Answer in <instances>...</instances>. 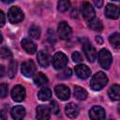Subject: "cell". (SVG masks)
I'll return each instance as SVG.
<instances>
[{"label": "cell", "instance_id": "cell-1", "mask_svg": "<svg viewBox=\"0 0 120 120\" xmlns=\"http://www.w3.org/2000/svg\"><path fill=\"white\" fill-rule=\"evenodd\" d=\"M107 82H108L107 76L105 75V73L99 71V72H97L93 76V78L90 82V87L95 91H98V90L102 89L107 84Z\"/></svg>", "mask_w": 120, "mask_h": 120}, {"label": "cell", "instance_id": "cell-2", "mask_svg": "<svg viewBox=\"0 0 120 120\" xmlns=\"http://www.w3.org/2000/svg\"><path fill=\"white\" fill-rule=\"evenodd\" d=\"M68 65V56L61 52H56L52 57V66L55 69H63Z\"/></svg>", "mask_w": 120, "mask_h": 120}, {"label": "cell", "instance_id": "cell-3", "mask_svg": "<svg viewBox=\"0 0 120 120\" xmlns=\"http://www.w3.org/2000/svg\"><path fill=\"white\" fill-rule=\"evenodd\" d=\"M8 18L11 23H18L23 20V12L18 7H11L8 10Z\"/></svg>", "mask_w": 120, "mask_h": 120}, {"label": "cell", "instance_id": "cell-4", "mask_svg": "<svg viewBox=\"0 0 120 120\" xmlns=\"http://www.w3.org/2000/svg\"><path fill=\"white\" fill-rule=\"evenodd\" d=\"M112 54L111 52L106 50V49H102L99 52H98V62L101 66V68H103L104 69H108L112 64Z\"/></svg>", "mask_w": 120, "mask_h": 120}, {"label": "cell", "instance_id": "cell-5", "mask_svg": "<svg viewBox=\"0 0 120 120\" xmlns=\"http://www.w3.org/2000/svg\"><path fill=\"white\" fill-rule=\"evenodd\" d=\"M82 51L87 58V60L91 63H93L96 58H97V52L96 49L87 41L85 40L84 42H82Z\"/></svg>", "mask_w": 120, "mask_h": 120}, {"label": "cell", "instance_id": "cell-6", "mask_svg": "<svg viewBox=\"0 0 120 120\" xmlns=\"http://www.w3.org/2000/svg\"><path fill=\"white\" fill-rule=\"evenodd\" d=\"M22 73L25 77H32L36 72V65L32 60H27L22 64Z\"/></svg>", "mask_w": 120, "mask_h": 120}, {"label": "cell", "instance_id": "cell-7", "mask_svg": "<svg viewBox=\"0 0 120 120\" xmlns=\"http://www.w3.org/2000/svg\"><path fill=\"white\" fill-rule=\"evenodd\" d=\"M58 35L61 39H68L71 36V28L66 22H61L58 24Z\"/></svg>", "mask_w": 120, "mask_h": 120}, {"label": "cell", "instance_id": "cell-8", "mask_svg": "<svg viewBox=\"0 0 120 120\" xmlns=\"http://www.w3.org/2000/svg\"><path fill=\"white\" fill-rule=\"evenodd\" d=\"M11 97H12L13 100H15L17 102L22 101L25 98V89H24V87L20 85V84L14 86L13 89L11 90Z\"/></svg>", "mask_w": 120, "mask_h": 120}, {"label": "cell", "instance_id": "cell-9", "mask_svg": "<svg viewBox=\"0 0 120 120\" xmlns=\"http://www.w3.org/2000/svg\"><path fill=\"white\" fill-rule=\"evenodd\" d=\"M54 91H55L56 96L61 100H67L70 97V90H69V88L68 86L64 85V84L56 85L55 88H54Z\"/></svg>", "mask_w": 120, "mask_h": 120}, {"label": "cell", "instance_id": "cell-10", "mask_svg": "<svg viewBox=\"0 0 120 120\" xmlns=\"http://www.w3.org/2000/svg\"><path fill=\"white\" fill-rule=\"evenodd\" d=\"M51 107L46 105H39L37 107V118L39 120H47L51 116Z\"/></svg>", "mask_w": 120, "mask_h": 120}, {"label": "cell", "instance_id": "cell-11", "mask_svg": "<svg viewBox=\"0 0 120 120\" xmlns=\"http://www.w3.org/2000/svg\"><path fill=\"white\" fill-rule=\"evenodd\" d=\"M81 11H82V15L86 20L90 21L95 17V10H94L93 7L90 5V3H88V2H84L82 5Z\"/></svg>", "mask_w": 120, "mask_h": 120}, {"label": "cell", "instance_id": "cell-12", "mask_svg": "<svg viewBox=\"0 0 120 120\" xmlns=\"http://www.w3.org/2000/svg\"><path fill=\"white\" fill-rule=\"evenodd\" d=\"M75 73L80 79L85 80L91 75V70L86 65L81 64L75 67Z\"/></svg>", "mask_w": 120, "mask_h": 120}, {"label": "cell", "instance_id": "cell-13", "mask_svg": "<svg viewBox=\"0 0 120 120\" xmlns=\"http://www.w3.org/2000/svg\"><path fill=\"white\" fill-rule=\"evenodd\" d=\"M105 15L110 19H117L120 16V9L112 4H108L105 8Z\"/></svg>", "mask_w": 120, "mask_h": 120}, {"label": "cell", "instance_id": "cell-14", "mask_svg": "<svg viewBox=\"0 0 120 120\" xmlns=\"http://www.w3.org/2000/svg\"><path fill=\"white\" fill-rule=\"evenodd\" d=\"M89 116L91 119H104L105 118V110L100 106H94L89 111Z\"/></svg>", "mask_w": 120, "mask_h": 120}, {"label": "cell", "instance_id": "cell-15", "mask_svg": "<svg viewBox=\"0 0 120 120\" xmlns=\"http://www.w3.org/2000/svg\"><path fill=\"white\" fill-rule=\"evenodd\" d=\"M38 64L42 68H47L50 64V55L46 51H39L37 55Z\"/></svg>", "mask_w": 120, "mask_h": 120}, {"label": "cell", "instance_id": "cell-16", "mask_svg": "<svg viewBox=\"0 0 120 120\" xmlns=\"http://www.w3.org/2000/svg\"><path fill=\"white\" fill-rule=\"evenodd\" d=\"M22 47L27 53H30V54H33L37 52L36 44L29 38H23L22 40Z\"/></svg>", "mask_w": 120, "mask_h": 120}, {"label": "cell", "instance_id": "cell-17", "mask_svg": "<svg viewBox=\"0 0 120 120\" xmlns=\"http://www.w3.org/2000/svg\"><path fill=\"white\" fill-rule=\"evenodd\" d=\"M65 112H66L67 116H68L69 118H75L79 114V107L75 103L70 102L66 106Z\"/></svg>", "mask_w": 120, "mask_h": 120}, {"label": "cell", "instance_id": "cell-18", "mask_svg": "<svg viewBox=\"0 0 120 120\" xmlns=\"http://www.w3.org/2000/svg\"><path fill=\"white\" fill-rule=\"evenodd\" d=\"M10 114L12 116V118L16 119V120H19V119H22L24 117L25 115V109L22 107V106H15L11 109L10 111Z\"/></svg>", "mask_w": 120, "mask_h": 120}, {"label": "cell", "instance_id": "cell-19", "mask_svg": "<svg viewBox=\"0 0 120 120\" xmlns=\"http://www.w3.org/2000/svg\"><path fill=\"white\" fill-rule=\"evenodd\" d=\"M49 82L48 78L42 73V72H38L35 76H34V82L36 85L38 86H43L45 84H47Z\"/></svg>", "mask_w": 120, "mask_h": 120}, {"label": "cell", "instance_id": "cell-20", "mask_svg": "<svg viewBox=\"0 0 120 120\" xmlns=\"http://www.w3.org/2000/svg\"><path fill=\"white\" fill-rule=\"evenodd\" d=\"M109 97L112 100H120V85H112L109 90Z\"/></svg>", "mask_w": 120, "mask_h": 120}, {"label": "cell", "instance_id": "cell-21", "mask_svg": "<svg viewBox=\"0 0 120 120\" xmlns=\"http://www.w3.org/2000/svg\"><path fill=\"white\" fill-rule=\"evenodd\" d=\"M88 25H89L90 29H92L93 31L100 32L103 29V24H102L101 21L98 19H96V18H93L92 20H90Z\"/></svg>", "mask_w": 120, "mask_h": 120}, {"label": "cell", "instance_id": "cell-22", "mask_svg": "<svg viewBox=\"0 0 120 120\" xmlns=\"http://www.w3.org/2000/svg\"><path fill=\"white\" fill-rule=\"evenodd\" d=\"M74 97L79 100H84L87 98V92L81 86H74Z\"/></svg>", "mask_w": 120, "mask_h": 120}, {"label": "cell", "instance_id": "cell-23", "mask_svg": "<svg viewBox=\"0 0 120 120\" xmlns=\"http://www.w3.org/2000/svg\"><path fill=\"white\" fill-rule=\"evenodd\" d=\"M38 98L42 100V101H46V100H49L51 98H52V91L45 87V88H42L39 90V92L38 93Z\"/></svg>", "mask_w": 120, "mask_h": 120}, {"label": "cell", "instance_id": "cell-24", "mask_svg": "<svg viewBox=\"0 0 120 120\" xmlns=\"http://www.w3.org/2000/svg\"><path fill=\"white\" fill-rule=\"evenodd\" d=\"M110 43L112 45L113 48H120V34L119 33H113L109 38Z\"/></svg>", "mask_w": 120, "mask_h": 120}, {"label": "cell", "instance_id": "cell-25", "mask_svg": "<svg viewBox=\"0 0 120 120\" xmlns=\"http://www.w3.org/2000/svg\"><path fill=\"white\" fill-rule=\"evenodd\" d=\"M57 8L60 12H66L70 8L69 0H59L57 4Z\"/></svg>", "mask_w": 120, "mask_h": 120}, {"label": "cell", "instance_id": "cell-26", "mask_svg": "<svg viewBox=\"0 0 120 120\" xmlns=\"http://www.w3.org/2000/svg\"><path fill=\"white\" fill-rule=\"evenodd\" d=\"M29 36L34 39L39 38V37H40V28L37 25H32L29 28Z\"/></svg>", "mask_w": 120, "mask_h": 120}, {"label": "cell", "instance_id": "cell-27", "mask_svg": "<svg viewBox=\"0 0 120 120\" xmlns=\"http://www.w3.org/2000/svg\"><path fill=\"white\" fill-rule=\"evenodd\" d=\"M0 55H1V57L3 59H10L12 57V53H11L10 50L8 49V48H6V47L1 48V50H0Z\"/></svg>", "mask_w": 120, "mask_h": 120}, {"label": "cell", "instance_id": "cell-28", "mask_svg": "<svg viewBox=\"0 0 120 120\" xmlns=\"http://www.w3.org/2000/svg\"><path fill=\"white\" fill-rule=\"evenodd\" d=\"M16 68H17V63L15 61H11L10 64H9V66H8V75H9L10 78H13L15 76L16 69H17Z\"/></svg>", "mask_w": 120, "mask_h": 120}, {"label": "cell", "instance_id": "cell-29", "mask_svg": "<svg viewBox=\"0 0 120 120\" xmlns=\"http://www.w3.org/2000/svg\"><path fill=\"white\" fill-rule=\"evenodd\" d=\"M50 107H51L52 112H53V113H55V114L59 112V105H58V103H57L55 100L51 101V103H50Z\"/></svg>", "mask_w": 120, "mask_h": 120}, {"label": "cell", "instance_id": "cell-30", "mask_svg": "<svg viewBox=\"0 0 120 120\" xmlns=\"http://www.w3.org/2000/svg\"><path fill=\"white\" fill-rule=\"evenodd\" d=\"M71 76V70L70 68H66L61 74L58 75V78L59 79H67V78H69Z\"/></svg>", "mask_w": 120, "mask_h": 120}, {"label": "cell", "instance_id": "cell-31", "mask_svg": "<svg viewBox=\"0 0 120 120\" xmlns=\"http://www.w3.org/2000/svg\"><path fill=\"white\" fill-rule=\"evenodd\" d=\"M72 60L75 63H80V62L82 61V56L79 52H74L72 53Z\"/></svg>", "mask_w": 120, "mask_h": 120}, {"label": "cell", "instance_id": "cell-32", "mask_svg": "<svg viewBox=\"0 0 120 120\" xmlns=\"http://www.w3.org/2000/svg\"><path fill=\"white\" fill-rule=\"evenodd\" d=\"M0 95H1V98H6V96L8 95V85L6 83H1V86H0Z\"/></svg>", "mask_w": 120, "mask_h": 120}, {"label": "cell", "instance_id": "cell-33", "mask_svg": "<svg viewBox=\"0 0 120 120\" xmlns=\"http://www.w3.org/2000/svg\"><path fill=\"white\" fill-rule=\"evenodd\" d=\"M93 2L97 8H101L103 5V0H93Z\"/></svg>", "mask_w": 120, "mask_h": 120}, {"label": "cell", "instance_id": "cell-34", "mask_svg": "<svg viewBox=\"0 0 120 120\" xmlns=\"http://www.w3.org/2000/svg\"><path fill=\"white\" fill-rule=\"evenodd\" d=\"M0 18H1V26H3L5 24V15H4L3 11L0 12Z\"/></svg>", "mask_w": 120, "mask_h": 120}, {"label": "cell", "instance_id": "cell-35", "mask_svg": "<svg viewBox=\"0 0 120 120\" xmlns=\"http://www.w3.org/2000/svg\"><path fill=\"white\" fill-rule=\"evenodd\" d=\"M96 41H97L98 44H102V42H103V39H102V38H101V37H99V36H97V37H96Z\"/></svg>", "mask_w": 120, "mask_h": 120}, {"label": "cell", "instance_id": "cell-36", "mask_svg": "<svg viewBox=\"0 0 120 120\" xmlns=\"http://www.w3.org/2000/svg\"><path fill=\"white\" fill-rule=\"evenodd\" d=\"M50 38H49V40L51 41V42H55V38H54V34L52 33V36H49Z\"/></svg>", "mask_w": 120, "mask_h": 120}, {"label": "cell", "instance_id": "cell-37", "mask_svg": "<svg viewBox=\"0 0 120 120\" xmlns=\"http://www.w3.org/2000/svg\"><path fill=\"white\" fill-rule=\"evenodd\" d=\"M0 69H1V77H3L4 76V67L1 66L0 67Z\"/></svg>", "mask_w": 120, "mask_h": 120}, {"label": "cell", "instance_id": "cell-38", "mask_svg": "<svg viewBox=\"0 0 120 120\" xmlns=\"http://www.w3.org/2000/svg\"><path fill=\"white\" fill-rule=\"evenodd\" d=\"M4 3H6V4H8V3H11V2H13L14 0H2Z\"/></svg>", "mask_w": 120, "mask_h": 120}, {"label": "cell", "instance_id": "cell-39", "mask_svg": "<svg viewBox=\"0 0 120 120\" xmlns=\"http://www.w3.org/2000/svg\"><path fill=\"white\" fill-rule=\"evenodd\" d=\"M113 1H120V0H113Z\"/></svg>", "mask_w": 120, "mask_h": 120}]
</instances>
